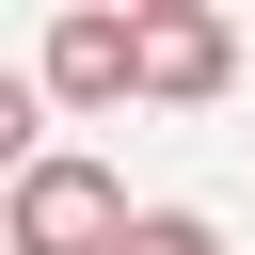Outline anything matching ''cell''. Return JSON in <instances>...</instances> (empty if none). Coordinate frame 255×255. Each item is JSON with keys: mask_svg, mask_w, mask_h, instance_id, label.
Segmentation results:
<instances>
[{"mask_svg": "<svg viewBox=\"0 0 255 255\" xmlns=\"http://www.w3.org/2000/svg\"><path fill=\"white\" fill-rule=\"evenodd\" d=\"M0 239H16V255H128V239H143V207H128V175H112V159L48 143V159L0 191Z\"/></svg>", "mask_w": 255, "mask_h": 255, "instance_id": "1", "label": "cell"}, {"mask_svg": "<svg viewBox=\"0 0 255 255\" xmlns=\"http://www.w3.org/2000/svg\"><path fill=\"white\" fill-rule=\"evenodd\" d=\"M32 80H48L64 112H112V96H143V16H64Z\"/></svg>", "mask_w": 255, "mask_h": 255, "instance_id": "2", "label": "cell"}, {"mask_svg": "<svg viewBox=\"0 0 255 255\" xmlns=\"http://www.w3.org/2000/svg\"><path fill=\"white\" fill-rule=\"evenodd\" d=\"M223 64H239V32H223L207 0H159V16H143V96L191 112V96H223Z\"/></svg>", "mask_w": 255, "mask_h": 255, "instance_id": "3", "label": "cell"}, {"mask_svg": "<svg viewBox=\"0 0 255 255\" xmlns=\"http://www.w3.org/2000/svg\"><path fill=\"white\" fill-rule=\"evenodd\" d=\"M128 255H223V223H207V207H143V239H128Z\"/></svg>", "mask_w": 255, "mask_h": 255, "instance_id": "4", "label": "cell"}]
</instances>
